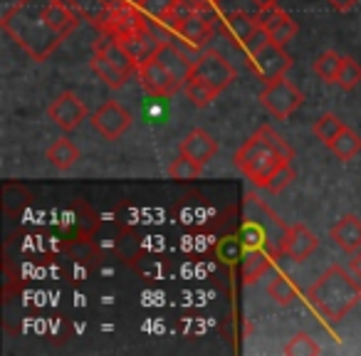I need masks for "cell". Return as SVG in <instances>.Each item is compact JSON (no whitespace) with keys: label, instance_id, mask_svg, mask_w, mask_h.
I'll return each instance as SVG.
<instances>
[{"label":"cell","instance_id":"obj_8","mask_svg":"<svg viewBox=\"0 0 361 356\" xmlns=\"http://www.w3.org/2000/svg\"><path fill=\"white\" fill-rule=\"evenodd\" d=\"M247 62H250V70L257 75V80H262L265 85L285 77L292 67V57L285 52V45H277L272 40L265 42L252 55H247Z\"/></svg>","mask_w":361,"mask_h":356},{"label":"cell","instance_id":"obj_19","mask_svg":"<svg viewBox=\"0 0 361 356\" xmlns=\"http://www.w3.org/2000/svg\"><path fill=\"white\" fill-rule=\"evenodd\" d=\"M262 27L260 18L247 16V13H231L223 18V32L228 35V40H233L235 45H245L252 35Z\"/></svg>","mask_w":361,"mask_h":356},{"label":"cell","instance_id":"obj_1","mask_svg":"<svg viewBox=\"0 0 361 356\" xmlns=\"http://www.w3.org/2000/svg\"><path fill=\"white\" fill-rule=\"evenodd\" d=\"M80 20L65 0H18L3 16L0 27L30 60L45 62L75 32Z\"/></svg>","mask_w":361,"mask_h":356},{"label":"cell","instance_id":"obj_35","mask_svg":"<svg viewBox=\"0 0 361 356\" xmlns=\"http://www.w3.org/2000/svg\"><path fill=\"white\" fill-rule=\"evenodd\" d=\"M250 3L257 8V11H270V8H277L280 0H250Z\"/></svg>","mask_w":361,"mask_h":356},{"label":"cell","instance_id":"obj_33","mask_svg":"<svg viewBox=\"0 0 361 356\" xmlns=\"http://www.w3.org/2000/svg\"><path fill=\"white\" fill-rule=\"evenodd\" d=\"M295 168H292V164H285L280 171H277L275 176H272L270 181H267V186H265V191H270V193H282L287 186H290L292 181H295Z\"/></svg>","mask_w":361,"mask_h":356},{"label":"cell","instance_id":"obj_21","mask_svg":"<svg viewBox=\"0 0 361 356\" xmlns=\"http://www.w3.org/2000/svg\"><path fill=\"white\" fill-rule=\"evenodd\" d=\"M94 52H99V55H104L106 60L111 62V65H116L121 72H124L126 77H131L136 70H139V65H136L134 60H131V55L126 52V47L121 45L119 40H114V37H106L102 35L99 40L94 42Z\"/></svg>","mask_w":361,"mask_h":356},{"label":"cell","instance_id":"obj_17","mask_svg":"<svg viewBox=\"0 0 361 356\" xmlns=\"http://www.w3.org/2000/svg\"><path fill=\"white\" fill-rule=\"evenodd\" d=\"M329 238L341 247L344 252L354 255L356 250H361V221L356 216H341L334 226L329 228Z\"/></svg>","mask_w":361,"mask_h":356},{"label":"cell","instance_id":"obj_29","mask_svg":"<svg viewBox=\"0 0 361 356\" xmlns=\"http://www.w3.org/2000/svg\"><path fill=\"white\" fill-rule=\"evenodd\" d=\"M267 295H270V300L275 302V305L290 307L292 302H295V297H297V290H295V285L290 282V277L275 275L270 280V285H267Z\"/></svg>","mask_w":361,"mask_h":356},{"label":"cell","instance_id":"obj_31","mask_svg":"<svg viewBox=\"0 0 361 356\" xmlns=\"http://www.w3.org/2000/svg\"><path fill=\"white\" fill-rule=\"evenodd\" d=\"M285 351L287 356H300V354H307V356H317V354H322V346L317 344L314 339H312L310 334H305V331H300V334H295L290 341L285 344Z\"/></svg>","mask_w":361,"mask_h":356},{"label":"cell","instance_id":"obj_15","mask_svg":"<svg viewBox=\"0 0 361 356\" xmlns=\"http://www.w3.org/2000/svg\"><path fill=\"white\" fill-rule=\"evenodd\" d=\"M75 8V13L82 18V20L92 23L94 25L104 13L116 11V8H124V6H136V8H144L146 0H65Z\"/></svg>","mask_w":361,"mask_h":356},{"label":"cell","instance_id":"obj_22","mask_svg":"<svg viewBox=\"0 0 361 356\" xmlns=\"http://www.w3.org/2000/svg\"><path fill=\"white\" fill-rule=\"evenodd\" d=\"M156 57L169 67V72L180 82V85L186 87L188 77H191V70H193V62H188L186 55H183L173 42H161V47L156 50Z\"/></svg>","mask_w":361,"mask_h":356},{"label":"cell","instance_id":"obj_10","mask_svg":"<svg viewBox=\"0 0 361 356\" xmlns=\"http://www.w3.org/2000/svg\"><path fill=\"white\" fill-rule=\"evenodd\" d=\"M136 75H139L141 87H144L151 97H164V99H169V97L178 94V90H183V85L171 75L169 67H166L156 55L151 57V60L141 62Z\"/></svg>","mask_w":361,"mask_h":356},{"label":"cell","instance_id":"obj_9","mask_svg":"<svg viewBox=\"0 0 361 356\" xmlns=\"http://www.w3.org/2000/svg\"><path fill=\"white\" fill-rule=\"evenodd\" d=\"M164 30H169L171 35H176L178 40H183L188 47L198 50L203 47L213 35V25L206 18V13H191V16H178V18H169V20L159 23Z\"/></svg>","mask_w":361,"mask_h":356},{"label":"cell","instance_id":"obj_16","mask_svg":"<svg viewBox=\"0 0 361 356\" xmlns=\"http://www.w3.org/2000/svg\"><path fill=\"white\" fill-rule=\"evenodd\" d=\"M216 151H218V141L213 139L206 129L188 131V134L183 136V141H180V154L191 156V159L198 161L201 166H206L208 161L216 156Z\"/></svg>","mask_w":361,"mask_h":356},{"label":"cell","instance_id":"obj_2","mask_svg":"<svg viewBox=\"0 0 361 356\" xmlns=\"http://www.w3.org/2000/svg\"><path fill=\"white\" fill-rule=\"evenodd\" d=\"M295 151L292 146L277 134L272 126L262 124L240 149L233 156V164L243 171L247 181L257 188H265L267 181L282 168L285 164H290Z\"/></svg>","mask_w":361,"mask_h":356},{"label":"cell","instance_id":"obj_24","mask_svg":"<svg viewBox=\"0 0 361 356\" xmlns=\"http://www.w3.org/2000/svg\"><path fill=\"white\" fill-rule=\"evenodd\" d=\"M90 67H92V72L99 77V82H104L109 90H121V87L126 85V80H129V77H126L119 67L111 65V62L106 60L104 55H99V52H94V55H92Z\"/></svg>","mask_w":361,"mask_h":356},{"label":"cell","instance_id":"obj_28","mask_svg":"<svg viewBox=\"0 0 361 356\" xmlns=\"http://www.w3.org/2000/svg\"><path fill=\"white\" fill-rule=\"evenodd\" d=\"M344 126L346 124L336 114H322L319 119L312 124V134H314L324 146H331V141L339 136V131L344 129Z\"/></svg>","mask_w":361,"mask_h":356},{"label":"cell","instance_id":"obj_32","mask_svg":"<svg viewBox=\"0 0 361 356\" xmlns=\"http://www.w3.org/2000/svg\"><path fill=\"white\" fill-rule=\"evenodd\" d=\"M183 90H186L188 99H191L193 106H198V109H206V106H211V102L218 97V92H213L211 87L203 85V82H198V80H188Z\"/></svg>","mask_w":361,"mask_h":356},{"label":"cell","instance_id":"obj_13","mask_svg":"<svg viewBox=\"0 0 361 356\" xmlns=\"http://www.w3.org/2000/svg\"><path fill=\"white\" fill-rule=\"evenodd\" d=\"M317 247H319V240H317V235L305 226V223L287 226L285 245H282V250H285L287 257H292V260H297V262H305Z\"/></svg>","mask_w":361,"mask_h":356},{"label":"cell","instance_id":"obj_26","mask_svg":"<svg viewBox=\"0 0 361 356\" xmlns=\"http://www.w3.org/2000/svg\"><path fill=\"white\" fill-rule=\"evenodd\" d=\"M341 62H344V57L336 55L334 50H326V52H322V55H317V60L312 67H314V75L319 77L322 82H326V85H336Z\"/></svg>","mask_w":361,"mask_h":356},{"label":"cell","instance_id":"obj_11","mask_svg":"<svg viewBox=\"0 0 361 356\" xmlns=\"http://www.w3.org/2000/svg\"><path fill=\"white\" fill-rule=\"evenodd\" d=\"M134 124V116L124 104H119L116 99H109L92 114V126L97 134H102L106 141L119 139L121 134L129 131V126Z\"/></svg>","mask_w":361,"mask_h":356},{"label":"cell","instance_id":"obj_36","mask_svg":"<svg viewBox=\"0 0 361 356\" xmlns=\"http://www.w3.org/2000/svg\"><path fill=\"white\" fill-rule=\"evenodd\" d=\"M351 272L361 280V250L354 252V260H351Z\"/></svg>","mask_w":361,"mask_h":356},{"label":"cell","instance_id":"obj_4","mask_svg":"<svg viewBox=\"0 0 361 356\" xmlns=\"http://www.w3.org/2000/svg\"><path fill=\"white\" fill-rule=\"evenodd\" d=\"M287 226L282 223L280 216L270 211L265 203L257 201V211L252 208L250 198L245 203V221L240 228V243L247 247H262V250L272 252L275 257L285 255L282 245H285Z\"/></svg>","mask_w":361,"mask_h":356},{"label":"cell","instance_id":"obj_27","mask_svg":"<svg viewBox=\"0 0 361 356\" xmlns=\"http://www.w3.org/2000/svg\"><path fill=\"white\" fill-rule=\"evenodd\" d=\"M201 173H203V166L186 154H178L169 166V178H173V181H193Z\"/></svg>","mask_w":361,"mask_h":356},{"label":"cell","instance_id":"obj_3","mask_svg":"<svg viewBox=\"0 0 361 356\" xmlns=\"http://www.w3.org/2000/svg\"><path fill=\"white\" fill-rule=\"evenodd\" d=\"M307 300L324 319L339 321L359 305L361 280L356 275H351V272H346L341 265H331L307 290Z\"/></svg>","mask_w":361,"mask_h":356},{"label":"cell","instance_id":"obj_25","mask_svg":"<svg viewBox=\"0 0 361 356\" xmlns=\"http://www.w3.org/2000/svg\"><path fill=\"white\" fill-rule=\"evenodd\" d=\"M329 149L339 161H351L356 154H361V134H356L354 129L344 126V129L339 131V136L331 141Z\"/></svg>","mask_w":361,"mask_h":356},{"label":"cell","instance_id":"obj_18","mask_svg":"<svg viewBox=\"0 0 361 356\" xmlns=\"http://www.w3.org/2000/svg\"><path fill=\"white\" fill-rule=\"evenodd\" d=\"M121 45L126 47V52L131 55V60H134L136 65H141V62L151 60V57L156 55V50L161 47V40H159V35H156L154 27H151V23H149L144 30L134 32V35H129L126 40H121Z\"/></svg>","mask_w":361,"mask_h":356},{"label":"cell","instance_id":"obj_14","mask_svg":"<svg viewBox=\"0 0 361 356\" xmlns=\"http://www.w3.org/2000/svg\"><path fill=\"white\" fill-rule=\"evenodd\" d=\"M257 18H260L262 27L267 30V35H270L272 42H277V45H287V42L292 40V37L297 35V23L292 20L287 13H282L280 8H270V11H257Z\"/></svg>","mask_w":361,"mask_h":356},{"label":"cell","instance_id":"obj_20","mask_svg":"<svg viewBox=\"0 0 361 356\" xmlns=\"http://www.w3.org/2000/svg\"><path fill=\"white\" fill-rule=\"evenodd\" d=\"M275 260L277 257L272 255V252L262 250V247H247V250L243 252V267H240L243 285H252V282L260 280V277L270 270Z\"/></svg>","mask_w":361,"mask_h":356},{"label":"cell","instance_id":"obj_12","mask_svg":"<svg viewBox=\"0 0 361 356\" xmlns=\"http://www.w3.org/2000/svg\"><path fill=\"white\" fill-rule=\"evenodd\" d=\"M47 116L50 121L62 131H75L82 121L87 119V106L75 92H62L55 102L47 106Z\"/></svg>","mask_w":361,"mask_h":356},{"label":"cell","instance_id":"obj_23","mask_svg":"<svg viewBox=\"0 0 361 356\" xmlns=\"http://www.w3.org/2000/svg\"><path fill=\"white\" fill-rule=\"evenodd\" d=\"M45 159L50 161L52 168L57 171H70L72 166L80 161V149L72 144L67 136H60L57 141H52L50 149L45 151Z\"/></svg>","mask_w":361,"mask_h":356},{"label":"cell","instance_id":"obj_30","mask_svg":"<svg viewBox=\"0 0 361 356\" xmlns=\"http://www.w3.org/2000/svg\"><path fill=\"white\" fill-rule=\"evenodd\" d=\"M359 85H361V65L354 60V57H344L339 77H336V87H341L344 92H351Z\"/></svg>","mask_w":361,"mask_h":356},{"label":"cell","instance_id":"obj_5","mask_svg":"<svg viewBox=\"0 0 361 356\" xmlns=\"http://www.w3.org/2000/svg\"><path fill=\"white\" fill-rule=\"evenodd\" d=\"M260 102L275 119H290L302 104H305V92L297 90L285 77L275 82H267L265 90L260 92Z\"/></svg>","mask_w":361,"mask_h":356},{"label":"cell","instance_id":"obj_6","mask_svg":"<svg viewBox=\"0 0 361 356\" xmlns=\"http://www.w3.org/2000/svg\"><path fill=\"white\" fill-rule=\"evenodd\" d=\"M188 80H198L203 85H208L213 92L221 94L223 90L235 82V70L231 62H226V57L216 50H206L203 55H198V60H193V70Z\"/></svg>","mask_w":361,"mask_h":356},{"label":"cell","instance_id":"obj_7","mask_svg":"<svg viewBox=\"0 0 361 356\" xmlns=\"http://www.w3.org/2000/svg\"><path fill=\"white\" fill-rule=\"evenodd\" d=\"M149 25V18H146L144 8L136 6H124L116 8V11H109L94 23V27L106 37H114V40H126L134 32L144 30Z\"/></svg>","mask_w":361,"mask_h":356},{"label":"cell","instance_id":"obj_34","mask_svg":"<svg viewBox=\"0 0 361 356\" xmlns=\"http://www.w3.org/2000/svg\"><path fill=\"white\" fill-rule=\"evenodd\" d=\"M326 3H329L336 13H346V11H351V8H356L359 0H326Z\"/></svg>","mask_w":361,"mask_h":356}]
</instances>
